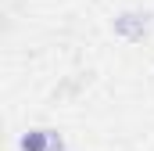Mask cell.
Wrapping results in <instances>:
<instances>
[{"instance_id":"1","label":"cell","mask_w":154,"mask_h":151,"mask_svg":"<svg viewBox=\"0 0 154 151\" xmlns=\"http://www.w3.org/2000/svg\"><path fill=\"white\" fill-rule=\"evenodd\" d=\"M111 29H115V36L125 40V43H143V40L151 36V29H154V14L143 11V7L118 11L115 22H111Z\"/></svg>"},{"instance_id":"2","label":"cell","mask_w":154,"mask_h":151,"mask_svg":"<svg viewBox=\"0 0 154 151\" xmlns=\"http://www.w3.org/2000/svg\"><path fill=\"white\" fill-rule=\"evenodd\" d=\"M54 148H65V137L57 130H25L18 137V151H54Z\"/></svg>"},{"instance_id":"3","label":"cell","mask_w":154,"mask_h":151,"mask_svg":"<svg viewBox=\"0 0 154 151\" xmlns=\"http://www.w3.org/2000/svg\"><path fill=\"white\" fill-rule=\"evenodd\" d=\"M54 151H68V148H54Z\"/></svg>"}]
</instances>
